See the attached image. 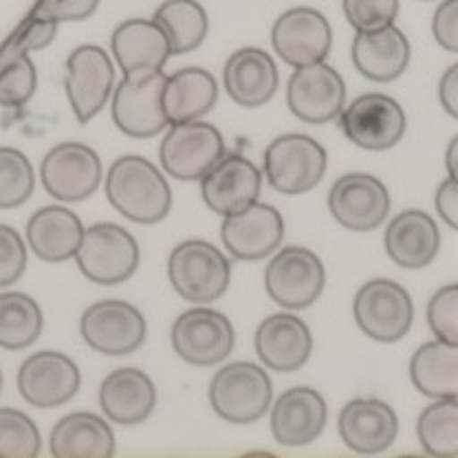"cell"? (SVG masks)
<instances>
[{
    "instance_id": "6da1fadb",
    "label": "cell",
    "mask_w": 458,
    "mask_h": 458,
    "mask_svg": "<svg viewBox=\"0 0 458 458\" xmlns=\"http://www.w3.org/2000/svg\"><path fill=\"white\" fill-rule=\"evenodd\" d=\"M106 199L123 218L140 225L164 221L172 208V190L164 172L140 155L119 157L106 172Z\"/></svg>"
},
{
    "instance_id": "7a4b0ae2",
    "label": "cell",
    "mask_w": 458,
    "mask_h": 458,
    "mask_svg": "<svg viewBox=\"0 0 458 458\" xmlns=\"http://www.w3.org/2000/svg\"><path fill=\"white\" fill-rule=\"evenodd\" d=\"M208 397L212 410L223 421L251 426L269 412L274 386L265 366L254 361H232L212 377Z\"/></svg>"
},
{
    "instance_id": "3957f363",
    "label": "cell",
    "mask_w": 458,
    "mask_h": 458,
    "mask_svg": "<svg viewBox=\"0 0 458 458\" xmlns=\"http://www.w3.org/2000/svg\"><path fill=\"white\" fill-rule=\"evenodd\" d=\"M168 278L176 295L192 304L216 302L232 283V265L212 242L190 238L170 251Z\"/></svg>"
},
{
    "instance_id": "277c9868",
    "label": "cell",
    "mask_w": 458,
    "mask_h": 458,
    "mask_svg": "<svg viewBox=\"0 0 458 458\" xmlns=\"http://www.w3.org/2000/svg\"><path fill=\"white\" fill-rule=\"evenodd\" d=\"M75 260L90 283L102 286L122 284L131 280L140 267V242L117 223H95L84 229Z\"/></svg>"
},
{
    "instance_id": "5b68a950",
    "label": "cell",
    "mask_w": 458,
    "mask_h": 458,
    "mask_svg": "<svg viewBox=\"0 0 458 458\" xmlns=\"http://www.w3.org/2000/svg\"><path fill=\"white\" fill-rule=\"evenodd\" d=\"M327 150L313 137L286 132L265 150V179L276 192L300 197L311 192L327 174Z\"/></svg>"
},
{
    "instance_id": "8992f818",
    "label": "cell",
    "mask_w": 458,
    "mask_h": 458,
    "mask_svg": "<svg viewBox=\"0 0 458 458\" xmlns=\"http://www.w3.org/2000/svg\"><path fill=\"white\" fill-rule=\"evenodd\" d=\"M165 73L164 71H132L123 73V80L113 89V122L119 132L132 140H150L161 131H165L164 93Z\"/></svg>"
},
{
    "instance_id": "52a82bcc",
    "label": "cell",
    "mask_w": 458,
    "mask_h": 458,
    "mask_svg": "<svg viewBox=\"0 0 458 458\" xmlns=\"http://www.w3.org/2000/svg\"><path fill=\"white\" fill-rule=\"evenodd\" d=\"M352 318L364 335L381 344L403 340L414 322V304L408 291L388 278L361 284L352 300Z\"/></svg>"
},
{
    "instance_id": "ba28073f",
    "label": "cell",
    "mask_w": 458,
    "mask_h": 458,
    "mask_svg": "<svg viewBox=\"0 0 458 458\" xmlns=\"http://www.w3.org/2000/svg\"><path fill=\"white\" fill-rule=\"evenodd\" d=\"M327 284V271L307 247H283L265 269V289L278 307L302 311L313 307Z\"/></svg>"
},
{
    "instance_id": "9c48e42d",
    "label": "cell",
    "mask_w": 458,
    "mask_h": 458,
    "mask_svg": "<svg viewBox=\"0 0 458 458\" xmlns=\"http://www.w3.org/2000/svg\"><path fill=\"white\" fill-rule=\"evenodd\" d=\"M340 128L348 141L370 152H384L403 140L408 117L403 106L384 93H364L340 113Z\"/></svg>"
},
{
    "instance_id": "30bf717a",
    "label": "cell",
    "mask_w": 458,
    "mask_h": 458,
    "mask_svg": "<svg viewBox=\"0 0 458 458\" xmlns=\"http://www.w3.org/2000/svg\"><path fill=\"white\" fill-rule=\"evenodd\" d=\"M86 346L99 355L123 357L140 351L146 342V318L123 300H99L90 304L80 319Z\"/></svg>"
},
{
    "instance_id": "8fae6325",
    "label": "cell",
    "mask_w": 458,
    "mask_h": 458,
    "mask_svg": "<svg viewBox=\"0 0 458 458\" xmlns=\"http://www.w3.org/2000/svg\"><path fill=\"white\" fill-rule=\"evenodd\" d=\"M223 155L225 140L221 131L200 119L170 123L159 146L161 168L179 181H199Z\"/></svg>"
},
{
    "instance_id": "7c38bea8",
    "label": "cell",
    "mask_w": 458,
    "mask_h": 458,
    "mask_svg": "<svg viewBox=\"0 0 458 458\" xmlns=\"http://www.w3.org/2000/svg\"><path fill=\"white\" fill-rule=\"evenodd\" d=\"M104 176L102 159L80 141L57 143L45 155L40 179L47 192L62 203H78L93 197Z\"/></svg>"
},
{
    "instance_id": "4fadbf2b",
    "label": "cell",
    "mask_w": 458,
    "mask_h": 458,
    "mask_svg": "<svg viewBox=\"0 0 458 458\" xmlns=\"http://www.w3.org/2000/svg\"><path fill=\"white\" fill-rule=\"evenodd\" d=\"M170 342L176 355L192 366H216L232 352L233 327L221 311L194 307L174 319Z\"/></svg>"
},
{
    "instance_id": "5bb4252c",
    "label": "cell",
    "mask_w": 458,
    "mask_h": 458,
    "mask_svg": "<svg viewBox=\"0 0 458 458\" xmlns=\"http://www.w3.org/2000/svg\"><path fill=\"white\" fill-rule=\"evenodd\" d=\"M286 106L293 117L311 126L335 122L346 106L344 78L327 62L300 66L286 84Z\"/></svg>"
},
{
    "instance_id": "9a60e30c",
    "label": "cell",
    "mask_w": 458,
    "mask_h": 458,
    "mask_svg": "<svg viewBox=\"0 0 458 458\" xmlns=\"http://www.w3.org/2000/svg\"><path fill=\"white\" fill-rule=\"evenodd\" d=\"M64 89L80 123H89L102 113L114 89V66L106 51L98 45H82L71 51Z\"/></svg>"
},
{
    "instance_id": "2e32d148",
    "label": "cell",
    "mask_w": 458,
    "mask_h": 458,
    "mask_svg": "<svg viewBox=\"0 0 458 458\" xmlns=\"http://www.w3.org/2000/svg\"><path fill=\"white\" fill-rule=\"evenodd\" d=\"M390 192L377 176L348 172L333 183L328 192L331 216L348 232H372L381 227L390 212Z\"/></svg>"
},
{
    "instance_id": "e0dca14e",
    "label": "cell",
    "mask_w": 458,
    "mask_h": 458,
    "mask_svg": "<svg viewBox=\"0 0 458 458\" xmlns=\"http://www.w3.org/2000/svg\"><path fill=\"white\" fill-rule=\"evenodd\" d=\"M18 393L33 408H60L78 394L82 386L78 364L57 351L29 355L18 369Z\"/></svg>"
},
{
    "instance_id": "ac0fdd59",
    "label": "cell",
    "mask_w": 458,
    "mask_h": 458,
    "mask_svg": "<svg viewBox=\"0 0 458 458\" xmlns=\"http://www.w3.org/2000/svg\"><path fill=\"white\" fill-rule=\"evenodd\" d=\"M271 42L284 64L300 69L327 60L333 47V29L318 9L293 7L274 22Z\"/></svg>"
},
{
    "instance_id": "d6986e66",
    "label": "cell",
    "mask_w": 458,
    "mask_h": 458,
    "mask_svg": "<svg viewBox=\"0 0 458 458\" xmlns=\"http://www.w3.org/2000/svg\"><path fill=\"white\" fill-rule=\"evenodd\" d=\"M221 241L236 260H262L278 251L284 241V218L274 205L251 203L223 216Z\"/></svg>"
},
{
    "instance_id": "ffe728a7",
    "label": "cell",
    "mask_w": 458,
    "mask_h": 458,
    "mask_svg": "<svg viewBox=\"0 0 458 458\" xmlns=\"http://www.w3.org/2000/svg\"><path fill=\"white\" fill-rule=\"evenodd\" d=\"M199 181L200 197L218 216H227L256 203L262 190V172L254 161L232 152H225Z\"/></svg>"
},
{
    "instance_id": "44dd1931",
    "label": "cell",
    "mask_w": 458,
    "mask_h": 458,
    "mask_svg": "<svg viewBox=\"0 0 458 458\" xmlns=\"http://www.w3.org/2000/svg\"><path fill=\"white\" fill-rule=\"evenodd\" d=\"M344 445L357 454H381L399 434V417L386 401L360 397L348 401L337 419Z\"/></svg>"
},
{
    "instance_id": "7402d4cb",
    "label": "cell",
    "mask_w": 458,
    "mask_h": 458,
    "mask_svg": "<svg viewBox=\"0 0 458 458\" xmlns=\"http://www.w3.org/2000/svg\"><path fill=\"white\" fill-rule=\"evenodd\" d=\"M271 408V434L284 447H304L318 441L327 428V401L315 388L298 386L276 399Z\"/></svg>"
},
{
    "instance_id": "603a6c76",
    "label": "cell",
    "mask_w": 458,
    "mask_h": 458,
    "mask_svg": "<svg viewBox=\"0 0 458 458\" xmlns=\"http://www.w3.org/2000/svg\"><path fill=\"white\" fill-rule=\"evenodd\" d=\"M256 352L262 366L276 372L302 369L313 352V335L307 322L293 313H274L256 328Z\"/></svg>"
},
{
    "instance_id": "cb8c5ba5",
    "label": "cell",
    "mask_w": 458,
    "mask_h": 458,
    "mask_svg": "<svg viewBox=\"0 0 458 458\" xmlns=\"http://www.w3.org/2000/svg\"><path fill=\"white\" fill-rule=\"evenodd\" d=\"M223 84L233 104L242 108H260L271 102L278 90V66L265 49L242 47L227 57Z\"/></svg>"
},
{
    "instance_id": "d4e9b609",
    "label": "cell",
    "mask_w": 458,
    "mask_h": 458,
    "mask_svg": "<svg viewBox=\"0 0 458 458\" xmlns=\"http://www.w3.org/2000/svg\"><path fill=\"white\" fill-rule=\"evenodd\" d=\"M384 247L401 269H426L441 250V229L423 209H405L386 227Z\"/></svg>"
},
{
    "instance_id": "484cf974",
    "label": "cell",
    "mask_w": 458,
    "mask_h": 458,
    "mask_svg": "<svg viewBox=\"0 0 458 458\" xmlns=\"http://www.w3.org/2000/svg\"><path fill=\"white\" fill-rule=\"evenodd\" d=\"M351 60L357 73L370 82H394L410 64V42L394 25L357 31L351 47Z\"/></svg>"
},
{
    "instance_id": "4316f807",
    "label": "cell",
    "mask_w": 458,
    "mask_h": 458,
    "mask_svg": "<svg viewBox=\"0 0 458 458\" xmlns=\"http://www.w3.org/2000/svg\"><path fill=\"white\" fill-rule=\"evenodd\" d=\"M99 405L108 421L131 428L150 419L157 408L155 381L140 369H117L99 386Z\"/></svg>"
},
{
    "instance_id": "83f0119b",
    "label": "cell",
    "mask_w": 458,
    "mask_h": 458,
    "mask_svg": "<svg viewBox=\"0 0 458 458\" xmlns=\"http://www.w3.org/2000/svg\"><path fill=\"white\" fill-rule=\"evenodd\" d=\"M84 225L75 212L62 205H47L31 214L27 223V242L45 262H66L75 258Z\"/></svg>"
},
{
    "instance_id": "f1b7e54d",
    "label": "cell",
    "mask_w": 458,
    "mask_h": 458,
    "mask_svg": "<svg viewBox=\"0 0 458 458\" xmlns=\"http://www.w3.org/2000/svg\"><path fill=\"white\" fill-rule=\"evenodd\" d=\"M111 49L123 73L146 69L164 71L165 62L172 55L164 29L146 18H131L117 25L111 36Z\"/></svg>"
},
{
    "instance_id": "f546056e",
    "label": "cell",
    "mask_w": 458,
    "mask_h": 458,
    "mask_svg": "<svg viewBox=\"0 0 458 458\" xmlns=\"http://www.w3.org/2000/svg\"><path fill=\"white\" fill-rule=\"evenodd\" d=\"M218 99V84L209 71L200 66H185L165 75L161 106L170 123L194 122L205 117Z\"/></svg>"
},
{
    "instance_id": "4dcf8cb0",
    "label": "cell",
    "mask_w": 458,
    "mask_h": 458,
    "mask_svg": "<svg viewBox=\"0 0 458 458\" xmlns=\"http://www.w3.org/2000/svg\"><path fill=\"white\" fill-rule=\"evenodd\" d=\"M51 454L55 458H111L114 434L106 419L93 412H71L51 429Z\"/></svg>"
},
{
    "instance_id": "1f68e13d",
    "label": "cell",
    "mask_w": 458,
    "mask_h": 458,
    "mask_svg": "<svg viewBox=\"0 0 458 458\" xmlns=\"http://www.w3.org/2000/svg\"><path fill=\"white\" fill-rule=\"evenodd\" d=\"M410 379L429 399L458 397V344L434 340L419 346L410 360Z\"/></svg>"
},
{
    "instance_id": "d6a6232c",
    "label": "cell",
    "mask_w": 458,
    "mask_h": 458,
    "mask_svg": "<svg viewBox=\"0 0 458 458\" xmlns=\"http://www.w3.org/2000/svg\"><path fill=\"white\" fill-rule=\"evenodd\" d=\"M152 21L164 29L172 55L192 54L203 45L209 31L208 12L199 0H164Z\"/></svg>"
},
{
    "instance_id": "836d02e7",
    "label": "cell",
    "mask_w": 458,
    "mask_h": 458,
    "mask_svg": "<svg viewBox=\"0 0 458 458\" xmlns=\"http://www.w3.org/2000/svg\"><path fill=\"white\" fill-rule=\"evenodd\" d=\"M42 309L31 295L21 291L0 293V348L25 351L42 333Z\"/></svg>"
},
{
    "instance_id": "e575fe53",
    "label": "cell",
    "mask_w": 458,
    "mask_h": 458,
    "mask_svg": "<svg viewBox=\"0 0 458 458\" xmlns=\"http://www.w3.org/2000/svg\"><path fill=\"white\" fill-rule=\"evenodd\" d=\"M417 437L423 450L437 458L458 456V397L434 399L417 419Z\"/></svg>"
},
{
    "instance_id": "d590c367",
    "label": "cell",
    "mask_w": 458,
    "mask_h": 458,
    "mask_svg": "<svg viewBox=\"0 0 458 458\" xmlns=\"http://www.w3.org/2000/svg\"><path fill=\"white\" fill-rule=\"evenodd\" d=\"M38 89V71L29 54L4 42L0 49V106L21 108Z\"/></svg>"
},
{
    "instance_id": "8d00e7d4",
    "label": "cell",
    "mask_w": 458,
    "mask_h": 458,
    "mask_svg": "<svg viewBox=\"0 0 458 458\" xmlns=\"http://www.w3.org/2000/svg\"><path fill=\"white\" fill-rule=\"evenodd\" d=\"M36 190V172L25 152L0 146V209L25 205Z\"/></svg>"
},
{
    "instance_id": "74e56055",
    "label": "cell",
    "mask_w": 458,
    "mask_h": 458,
    "mask_svg": "<svg viewBox=\"0 0 458 458\" xmlns=\"http://www.w3.org/2000/svg\"><path fill=\"white\" fill-rule=\"evenodd\" d=\"M42 450V437L29 414L13 408H0V458H36Z\"/></svg>"
},
{
    "instance_id": "f35d334b",
    "label": "cell",
    "mask_w": 458,
    "mask_h": 458,
    "mask_svg": "<svg viewBox=\"0 0 458 458\" xmlns=\"http://www.w3.org/2000/svg\"><path fill=\"white\" fill-rule=\"evenodd\" d=\"M428 324L434 337L458 344V286H441L428 304Z\"/></svg>"
},
{
    "instance_id": "ab89813d",
    "label": "cell",
    "mask_w": 458,
    "mask_h": 458,
    "mask_svg": "<svg viewBox=\"0 0 458 458\" xmlns=\"http://www.w3.org/2000/svg\"><path fill=\"white\" fill-rule=\"evenodd\" d=\"M342 7L355 31H372L393 25L399 13V0H342Z\"/></svg>"
},
{
    "instance_id": "60d3db41",
    "label": "cell",
    "mask_w": 458,
    "mask_h": 458,
    "mask_svg": "<svg viewBox=\"0 0 458 458\" xmlns=\"http://www.w3.org/2000/svg\"><path fill=\"white\" fill-rule=\"evenodd\" d=\"M27 269V247L21 233L0 223V286H9L22 278Z\"/></svg>"
},
{
    "instance_id": "b9f144b4",
    "label": "cell",
    "mask_w": 458,
    "mask_h": 458,
    "mask_svg": "<svg viewBox=\"0 0 458 458\" xmlns=\"http://www.w3.org/2000/svg\"><path fill=\"white\" fill-rule=\"evenodd\" d=\"M55 21L33 12L31 16L22 22L21 29L9 38V42H12L13 47H18L21 51H25V54H31V51H40L45 49V47H49L51 42L55 40Z\"/></svg>"
},
{
    "instance_id": "7bdbcfd3",
    "label": "cell",
    "mask_w": 458,
    "mask_h": 458,
    "mask_svg": "<svg viewBox=\"0 0 458 458\" xmlns=\"http://www.w3.org/2000/svg\"><path fill=\"white\" fill-rule=\"evenodd\" d=\"M434 40L447 54H458V0H443L432 18Z\"/></svg>"
},
{
    "instance_id": "ee69618b",
    "label": "cell",
    "mask_w": 458,
    "mask_h": 458,
    "mask_svg": "<svg viewBox=\"0 0 458 458\" xmlns=\"http://www.w3.org/2000/svg\"><path fill=\"white\" fill-rule=\"evenodd\" d=\"M99 0H42L36 13L51 18L55 22L86 21L95 13Z\"/></svg>"
},
{
    "instance_id": "f6af8a7d",
    "label": "cell",
    "mask_w": 458,
    "mask_h": 458,
    "mask_svg": "<svg viewBox=\"0 0 458 458\" xmlns=\"http://www.w3.org/2000/svg\"><path fill=\"white\" fill-rule=\"evenodd\" d=\"M434 205H437L438 216L443 218L450 229H456V216H458V183L454 176H447L437 190L434 197Z\"/></svg>"
},
{
    "instance_id": "bcb514c9",
    "label": "cell",
    "mask_w": 458,
    "mask_h": 458,
    "mask_svg": "<svg viewBox=\"0 0 458 458\" xmlns=\"http://www.w3.org/2000/svg\"><path fill=\"white\" fill-rule=\"evenodd\" d=\"M438 102L452 119L458 117V64H452L438 82Z\"/></svg>"
},
{
    "instance_id": "7dc6e473",
    "label": "cell",
    "mask_w": 458,
    "mask_h": 458,
    "mask_svg": "<svg viewBox=\"0 0 458 458\" xmlns=\"http://www.w3.org/2000/svg\"><path fill=\"white\" fill-rule=\"evenodd\" d=\"M456 146H458V137H452L450 148H447V176H454V179H456Z\"/></svg>"
},
{
    "instance_id": "c3c4849f",
    "label": "cell",
    "mask_w": 458,
    "mask_h": 458,
    "mask_svg": "<svg viewBox=\"0 0 458 458\" xmlns=\"http://www.w3.org/2000/svg\"><path fill=\"white\" fill-rule=\"evenodd\" d=\"M0 393H3V372H0Z\"/></svg>"
},
{
    "instance_id": "681fc988",
    "label": "cell",
    "mask_w": 458,
    "mask_h": 458,
    "mask_svg": "<svg viewBox=\"0 0 458 458\" xmlns=\"http://www.w3.org/2000/svg\"><path fill=\"white\" fill-rule=\"evenodd\" d=\"M426 3H428V0H426Z\"/></svg>"
}]
</instances>
